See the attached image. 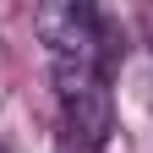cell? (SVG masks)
<instances>
[{
    "instance_id": "1",
    "label": "cell",
    "mask_w": 153,
    "mask_h": 153,
    "mask_svg": "<svg viewBox=\"0 0 153 153\" xmlns=\"http://www.w3.org/2000/svg\"><path fill=\"white\" fill-rule=\"evenodd\" d=\"M38 38L49 44V66H55V82H60V99L82 93L99 82V66H104V22L93 6H38L33 11Z\"/></svg>"
},
{
    "instance_id": "2",
    "label": "cell",
    "mask_w": 153,
    "mask_h": 153,
    "mask_svg": "<svg viewBox=\"0 0 153 153\" xmlns=\"http://www.w3.org/2000/svg\"><path fill=\"white\" fill-rule=\"evenodd\" d=\"M66 131L82 148H104L109 142V131H115V99H109L104 82H93V88H82V93L66 99Z\"/></svg>"
},
{
    "instance_id": "3",
    "label": "cell",
    "mask_w": 153,
    "mask_h": 153,
    "mask_svg": "<svg viewBox=\"0 0 153 153\" xmlns=\"http://www.w3.org/2000/svg\"><path fill=\"white\" fill-rule=\"evenodd\" d=\"M0 153H6V148H0Z\"/></svg>"
}]
</instances>
